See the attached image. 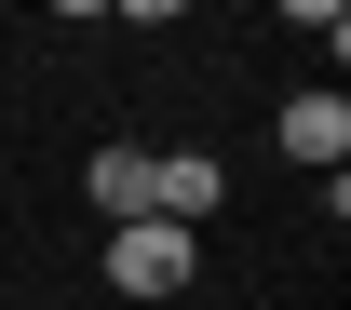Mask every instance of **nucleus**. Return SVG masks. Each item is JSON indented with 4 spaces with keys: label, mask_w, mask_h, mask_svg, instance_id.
<instances>
[{
    "label": "nucleus",
    "mask_w": 351,
    "mask_h": 310,
    "mask_svg": "<svg viewBox=\"0 0 351 310\" xmlns=\"http://www.w3.org/2000/svg\"><path fill=\"white\" fill-rule=\"evenodd\" d=\"M108 14H135V27H176V14H189V0H108Z\"/></svg>",
    "instance_id": "6"
},
{
    "label": "nucleus",
    "mask_w": 351,
    "mask_h": 310,
    "mask_svg": "<svg viewBox=\"0 0 351 310\" xmlns=\"http://www.w3.org/2000/svg\"><path fill=\"white\" fill-rule=\"evenodd\" d=\"M284 14H298V27H324V41L351 27V0H284Z\"/></svg>",
    "instance_id": "5"
},
{
    "label": "nucleus",
    "mask_w": 351,
    "mask_h": 310,
    "mask_svg": "<svg viewBox=\"0 0 351 310\" xmlns=\"http://www.w3.org/2000/svg\"><path fill=\"white\" fill-rule=\"evenodd\" d=\"M217 203H230L217 148H149V216H162V229H203Z\"/></svg>",
    "instance_id": "2"
},
{
    "label": "nucleus",
    "mask_w": 351,
    "mask_h": 310,
    "mask_svg": "<svg viewBox=\"0 0 351 310\" xmlns=\"http://www.w3.org/2000/svg\"><path fill=\"white\" fill-rule=\"evenodd\" d=\"M189 257H203V229H162V216L108 229V283H122V297H176V283H189Z\"/></svg>",
    "instance_id": "1"
},
{
    "label": "nucleus",
    "mask_w": 351,
    "mask_h": 310,
    "mask_svg": "<svg viewBox=\"0 0 351 310\" xmlns=\"http://www.w3.org/2000/svg\"><path fill=\"white\" fill-rule=\"evenodd\" d=\"M54 14H108V0H54Z\"/></svg>",
    "instance_id": "7"
},
{
    "label": "nucleus",
    "mask_w": 351,
    "mask_h": 310,
    "mask_svg": "<svg viewBox=\"0 0 351 310\" xmlns=\"http://www.w3.org/2000/svg\"><path fill=\"white\" fill-rule=\"evenodd\" d=\"M82 189H95V216H108V229H135V216H149V148H122V135H108Z\"/></svg>",
    "instance_id": "4"
},
{
    "label": "nucleus",
    "mask_w": 351,
    "mask_h": 310,
    "mask_svg": "<svg viewBox=\"0 0 351 310\" xmlns=\"http://www.w3.org/2000/svg\"><path fill=\"white\" fill-rule=\"evenodd\" d=\"M284 162L338 176V162H351V94H284Z\"/></svg>",
    "instance_id": "3"
}]
</instances>
